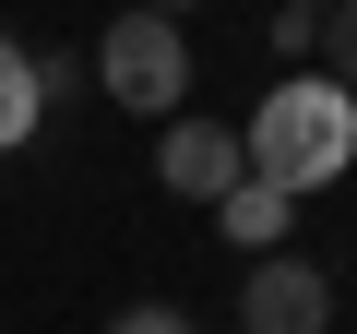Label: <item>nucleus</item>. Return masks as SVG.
<instances>
[{
    "label": "nucleus",
    "instance_id": "obj_4",
    "mask_svg": "<svg viewBox=\"0 0 357 334\" xmlns=\"http://www.w3.org/2000/svg\"><path fill=\"white\" fill-rule=\"evenodd\" d=\"M238 334H333V275L298 251H262L238 286Z\"/></svg>",
    "mask_w": 357,
    "mask_h": 334
},
{
    "label": "nucleus",
    "instance_id": "obj_1",
    "mask_svg": "<svg viewBox=\"0 0 357 334\" xmlns=\"http://www.w3.org/2000/svg\"><path fill=\"white\" fill-rule=\"evenodd\" d=\"M238 167L262 191H333L345 167H357V96L345 84H321V72H286L250 119H238Z\"/></svg>",
    "mask_w": 357,
    "mask_h": 334
},
{
    "label": "nucleus",
    "instance_id": "obj_6",
    "mask_svg": "<svg viewBox=\"0 0 357 334\" xmlns=\"http://www.w3.org/2000/svg\"><path fill=\"white\" fill-rule=\"evenodd\" d=\"M36 119H48V96H36V48H13V36H0V155H13V143H36Z\"/></svg>",
    "mask_w": 357,
    "mask_h": 334
},
{
    "label": "nucleus",
    "instance_id": "obj_7",
    "mask_svg": "<svg viewBox=\"0 0 357 334\" xmlns=\"http://www.w3.org/2000/svg\"><path fill=\"white\" fill-rule=\"evenodd\" d=\"M310 60H321V84L357 96V0H333V13H321V48H310Z\"/></svg>",
    "mask_w": 357,
    "mask_h": 334
},
{
    "label": "nucleus",
    "instance_id": "obj_2",
    "mask_svg": "<svg viewBox=\"0 0 357 334\" xmlns=\"http://www.w3.org/2000/svg\"><path fill=\"white\" fill-rule=\"evenodd\" d=\"M96 84H107V108H131V119H178V96H191V36H178L155 0H131V13L96 36Z\"/></svg>",
    "mask_w": 357,
    "mask_h": 334
},
{
    "label": "nucleus",
    "instance_id": "obj_8",
    "mask_svg": "<svg viewBox=\"0 0 357 334\" xmlns=\"http://www.w3.org/2000/svg\"><path fill=\"white\" fill-rule=\"evenodd\" d=\"M107 334H191V322H178V298H143V310H119Z\"/></svg>",
    "mask_w": 357,
    "mask_h": 334
},
{
    "label": "nucleus",
    "instance_id": "obj_3",
    "mask_svg": "<svg viewBox=\"0 0 357 334\" xmlns=\"http://www.w3.org/2000/svg\"><path fill=\"white\" fill-rule=\"evenodd\" d=\"M238 180H250V167H238V119H191V108L155 119V191H178V203H227Z\"/></svg>",
    "mask_w": 357,
    "mask_h": 334
},
{
    "label": "nucleus",
    "instance_id": "obj_10",
    "mask_svg": "<svg viewBox=\"0 0 357 334\" xmlns=\"http://www.w3.org/2000/svg\"><path fill=\"white\" fill-rule=\"evenodd\" d=\"M155 13H167V24H178V13H191V0H155Z\"/></svg>",
    "mask_w": 357,
    "mask_h": 334
},
{
    "label": "nucleus",
    "instance_id": "obj_9",
    "mask_svg": "<svg viewBox=\"0 0 357 334\" xmlns=\"http://www.w3.org/2000/svg\"><path fill=\"white\" fill-rule=\"evenodd\" d=\"M274 13H333V0H274Z\"/></svg>",
    "mask_w": 357,
    "mask_h": 334
},
{
    "label": "nucleus",
    "instance_id": "obj_5",
    "mask_svg": "<svg viewBox=\"0 0 357 334\" xmlns=\"http://www.w3.org/2000/svg\"><path fill=\"white\" fill-rule=\"evenodd\" d=\"M286 215H298L286 191H262V180H238V191L215 203V239H227L238 263H262V251H286Z\"/></svg>",
    "mask_w": 357,
    "mask_h": 334
}]
</instances>
